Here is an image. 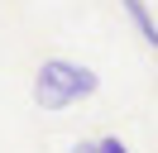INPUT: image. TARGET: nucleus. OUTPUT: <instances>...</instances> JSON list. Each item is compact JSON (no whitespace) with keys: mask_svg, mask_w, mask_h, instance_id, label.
<instances>
[{"mask_svg":"<svg viewBox=\"0 0 158 153\" xmlns=\"http://www.w3.org/2000/svg\"><path fill=\"white\" fill-rule=\"evenodd\" d=\"M96 86H101V76L91 72V67L67 62V57H48V62L39 67V76H34V101H39L43 110H67L72 101L96 96Z\"/></svg>","mask_w":158,"mask_h":153,"instance_id":"nucleus-1","label":"nucleus"},{"mask_svg":"<svg viewBox=\"0 0 158 153\" xmlns=\"http://www.w3.org/2000/svg\"><path fill=\"white\" fill-rule=\"evenodd\" d=\"M72 153H96V143H77V148H72Z\"/></svg>","mask_w":158,"mask_h":153,"instance_id":"nucleus-4","label":"nucleus"},{"mask_svg":"<svg viewBox=\"0 0 158 153\" xmlns=\"http://www.w3.org/2000/svg\"><path fill=\"white\" fill-rule=\"evenodd\" d=\"M96 153H129V148H125L120 139H101V143H96Z\"/></svg>","mask_w":158,"mask_h":153,"instance_id":"nucleus-3","label":"nucleus"},{"mask_svg":"<svg viewBox=\"0 0 158 153\" xmlns=\"http://www.w3.org/2000/svg\"><path fill=\"white\" fill-rule=\"evenodd\" d=\"M120 5H125V14L134 19L139 38H144L148 48H158V24H153V14H148V5H144V0H120Z\"/></svg>","mask_w":158,"mask_h":153,"instance_id":"nucleus-2","label":"nucleus"}]
</instances>
